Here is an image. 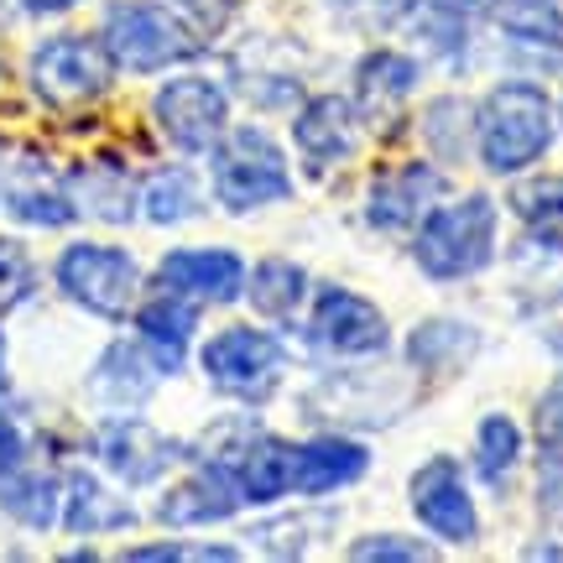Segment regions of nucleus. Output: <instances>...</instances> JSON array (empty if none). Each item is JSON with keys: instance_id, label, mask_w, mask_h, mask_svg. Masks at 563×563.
<instances>
[{"instance_id": "29", "label": "nucleus", "mask_w": 563, "mask_h": 563, "mask_svg": "<svg viewBox=\"0 0 563 563\" xmlns=\"http://www.w3.org/2000/svg\"><path fill=\"white\" fill-rule=\"evenodd\" d=\"M475 329L460 319H428L407 340V355H412V365H460L475 355Z\"/></svg>"}, {"instance_id": "40", "label": "nucleus", "mask_w": 563, "mask_h": 563, "mask_svg": "<svg viewBox=\"0 0 563 563\" xmlns=\"http://www.w3.org/2000/svg\"><path fill=\"white\" fill-rule=\"evenodd\" d=\"M0 386H5V340H0Z\"/></svg>"}, {"instance_id": "32", "label": "nucleus", "mask_w": 563, "mask_h": 563, "mask_svg": "<svg viewBox=\"0 0 563 563\" xmlns=\"http://www.w3.org/2000/svg\"><path fill=\"white\" fill-rule=\"evenodd\" d=\"M323 527H334V517H277V522L251 527L245 538L262 548V553H277V559H298V553H308V543L319 538Z\"/></svg>"}, {"instance_id": "21", "label": "nucleus", "mask_w": 563, "mask_h": 563, "mask_svg": "<svg viewBox=\"0 0 563 563\" xmlns=\"http://www.w3.org/2000/svg\"><path fill=\"white\" fill-rule=\"evenodd\" d=\"M157 386V365L146 361L141 344H110L100 361H95V376H89V391L100 397L110 412H131L152 397Z\"/></svg>"}, {"instance_id": "10", "label": "nucleus", "mask_w": 563, "mask_h": 563, "mask_svg": "<svg viewBox=\"0 0 563 563\" xmlns=\"http://www.w3.org/2000/svg\"><path fill=\"white\" fill-rule=\"evenodd\" d=\"M412 511H418V522L439 538V543H475L481 538V511H475V496H470V485H464L460 464L449 460V454H433L428 464L412 470Z\"/></svg>"}, {"instance_id": "20", "label": "nucleus", "mask_w": 563, "mask_h": 563, "mask_svg": "<svg viewBox=\"0 0 563 563\" xmlns=\"http://www.w3.org/2000/svg\"><path fill=\"white\" fill-rule=\"evenodd\" d=\"M58 522L68 527V532H79V538H89V532H121V527L136 522V506H125L121 496H110V485L95 481L89 470H68V475H63Z\"/></svg>"}, {"instance_id": "22", "label": "nucleus", "mask_w": 563, "mask_h": 563, "mask_svg": "<svg viewBox=\"0 0 563 563\" xmlns=\"http://www.w3.org/2000/svg\"><path fill=\"white\" fill-rule=\"evenodd\" d=\"M0 511L11 522L32 527V532H47L63 511V485L53 475H42V470H21L16 464V470L0 475Z\"/></svg>"}, {"instance_id": "19", "label": "nucleus", "mask_w": 563, "mask_h": 563, "mask_svg": "<svg viewBox=\"0 0 563 563\" xmlns=\"http://www.w3.org/2000/svg\"><path fill=\"white\" fill-rule=\"evenodd\" d=\"M371 470V449L340 433H323L313 443H298V496H334L344 485H355Z\"/></svg>"}, {"instance_id": "36", "label": "nucleus", "mask_w": 563, "mask_h": 563, "mask_svg": "<svg viewBox=\"0 0 563 563\" xmlns=\"http://www.w3.org/2000/svg\"><path fill=\"white\" fill-rule=\"evenodd\" d=\"M32 292V262L16 241H0V313L16 308L21 298Z\"/></svg>"}, {"instance_id": "35", "label": "nucleus", "mask_w": 563, "mask_h": 563, "mask_svg": "<svg viewBox=\"0 0 563 563\" xmlns=\"http://www.w3.org/2000/svg\"><path fill=\"white\" fill-rule=\"evenodd\" d=\"M532 433H538V449L548 460L563 454V376L538 397V412H532Z\"/></svg>"}, {"instance_id": "11", "label": "nucleus", "mask_w": 563, "mask_h": 563, "mask_svg": "<svg viewBox=\"0 0 563 563\" xmlns=\"http://www.w3.org/2000/svg\"><path fill=\"white\" fill-rule=\"evenodd\" d=\"M89 449H95V460H100L110 475H121L125 485H152L183 460L178 443L167 439V433H157L146 418H131V412H110V418L95 428Z\"/></svg>"}, {"instance_id": "25", "label": "nucleus", "mask_w": 563, "mask_h": 563, "mask_svg": "<svg viewBox=\"0 0 563 563\" xmlns=\"http://www.w3.org/2000/svg\"><path fill=\"white\" fill-rule=\"evenodd\" d=\"M511 209H517V220L527 224L532 241L563 256V178L543 173V178L517 183L511 188Z\"/></svg>"}, {"instance_id": "3", "label": "nucleus", "mask_w": 563, "mask_h": 563, "mask_svg": "<svg viewBox=\"0 0 563 563\" xmlns=\"http://www.w3.org/2000/svg\"><path fill=\"white\" fill-rule=\"evenodd\" d=\"M100 42L110 63L125 74H162L173 63L194 58V47H199V37L157 0H110Z\"/></svg>"}, {"instance_id": "38", "label": "nucleus", "mask_w": 563, "mask_h": 563, "mask_svg": "<svg viewBox=\"0 0 563 563\" xmlns=\"http://www.w3.org/2000/svg\"><path fill=\"white\" fill-rule=\"evenodd\" d=\"M21 454H26V439H21L16 418H11V412H0V475H5V470H16Z\"/></svg>"}, {"instance_id": "26", "label": "nucleus", "mask_w": 563, "mask_h": 563, "mask_svg": "<svg viewBox=\"0 0 563 563\" xmlns=\"http://www.w3.org/2000/svg\"><path fill=\"white\" fill-rule=\"evenodd\" d=\"M199 178H194V167H183V162H173V167H157L152 178L141 183V214L152 224H183L199 214Z\"/></svg>"}, {"instance_id": "30", "label": "nucleus", "mask_w": 563, "mask_h": 563, "mask_svg": "<svg viewBox=\"0 0 563 563\" xmlns=\"http://www.w3.org/2000/svg\"><path fill=\"white\" fill-rule=\"evenodd\" d=\"M517 460H522V428L506 418V412L481 418V428H475V464H481L485 481L501 485L517 470Z\"/></svg>"}, {"instance_id": "6", "label": "nucleus", "mask_w": 563, "mask_h": 563, "mask_svg": "<svg viewBox=\"0 0 563 563\" xmlns=\"http://www.w3.org/2000/svg\"><path fill=\"white\" fill-rule=\"evenodd\" d=\"M203 376L220 386L224 397H241V402H262L272 397L282 382V365H287V350H282L277 334L266 329H251V323H230L220 334H209L199 350Z\"/></svg>"}, {"instance_id": "18", "label": "nucleus", "mask_w": 563, "mask_h": 563, "mask_svg": "<svg viewBox=\"0 0 563 563\" xmlns=\"http://www.w3.org/2000/svg\"><path fill=\"white\" fill-rule=\"evenodd\" d=\"M241 506V490L230 475L199 464V475L178 481L167 496L157 501V522L162 527H209V522H230Z\"/></svg>"}, {"instance_id": "16", "label": "nucleus", "mask_w": 563, "mask_h": 563, "mask_svg": "<svg viewBox=\"0 0 563 563\" xmlns=\"http://www.w3.org/2000/svg\"><path fill=\"white\" fill-rule=\"evenodd\" d=\"M230 481L241 490V501L251 506H272L282 496H292L298 490V443L277 439V433H256L245 443V454L235 460Z\"/></svg>"}, {"instance_id": "41", "label": "nucleus", "mask_w": 563, "mask_h": 563, "mask_svg": "<svg viewBox=\"0 0 563 563\" xmlns=\"http://www.w3.org/2000/svg\"><path fill=\"white\" fill-rule=\"evenodd\" d=\"M454 5H475V0H454Z\"/></svg>"}, {"instance_id": "7", "label": "nucleus", "mask_w": 563, "mask_h": 563, "mask_svg": "<svg viewBox=\"0 0 563 563\" xmlns=\"http://www.w3.org/2000/svg\"><path fill=\"white\" fill-rule=\"evenodd\" d=\"M110 79H115V63H110L100 37L58 32V37L37 42V53H32V89L53 110H74V104L100 100Z\"/></svg>"}, {"instance_id": "37", "label": "nucleus", "mask_w": 563, "mask_h": 563, "mask_svg": "<svg viewBox=\"0 0 563 563\" xmlns=\"http://www.w3.org/2000/svg\"><path fill=\"white\" fill-rule=\"evenodd\" d=\"M344 21H361V26H391V21H402L407 0H329Z\"/></svg>"}, {"instance_id": "17", "label": "nucleus", "mask_w": 563, "mask_h": 563, "mask_svg": "<svg viewBox=\"0 0 563 563\" xmlns=\"http://www.w3.org/2000/svg\"><path fill=\"white\" fill-rule=\"evenodd\" d=\"M418 89V63L391 53V47H376L355 63V110L361 121H397V110L407 104V95Z\"/></svg>"}, {"instance_id": "4", "label": "nucleus", "mask_w": 563, "mask_h": 563, "mask_svg": "<svg viewBox=\"0 0 563 563\" xmlns=\"http://www.w3.org/2000/svg\"><path fill=\"white\" fill-rule=\"evenodd\" d=\"M53 282H58V292L68 302H79L84 313L121 323V319H131V308H136L141 266L121 245L74 241V245H63L58 266H53Z\"/></svg>"}, {"instance_id": "39", "label": "nucleus", "mask_w": 563, "mask_h": 563, "mask_svg": "<svg viewBox=\"0 0 563 563\" xmlns=\"http://www.w3.org/2000/svg\"><path fill=\"white\" fill-rule=\"evenodd\" d=\"M79 0H21V11H32V16H58V11H74Z\"/></svg>"}, {"instance_id": "24", "label": "nucleus", "mask_w": 563, "mask_h": 563, "mask_svg": "<svg viewBox=\"0 0 563 563\" xmlns=\"http://www.w3.org/2000/svg\"><path fill=\"white\" fill-rule=\"evenodd\" d=\"M245 298H251L256 313L287 323L302 308V298H308V272H302L298 262H287V256H266V262L245 277Z\"/></svg>"}, {"instance_id": "14", "label": "nucleus", "mask_w": 563, "mask_h": 563, "mask_svg": "<svg viewBox=\"0 0 563 563\" xmlns=\"http://www.w3.org/2000/svg\"><path fill=\"white\" fill-rule=\"evenodd\" d=\"M292 141H298V152L308 157V173L319 178V173L355 157V146H361V110L344 100V95H319V100H308L298 110Z\"/></svg>"}, {"instance_id": "33", "label": "nucleus", "mask_w": 563, "mask_h": 563, "mask_svg": "<svg viewBox=\"0 0 563 563\" xmlns=\"http://www.w3.org/2000/svg\"><path fill=\"white\" fill-rule=\"evenodd\" d=\"M167 11H173L194 37H220L230 11H235V0H167Z\"/></svg>"}, {"instance_id": "23", "label": "nucleus", "mask_w": 563, "mask_h": 563, "mask_svg": "<svg viewBox=\"0 0 563 563\" xmlns=\"http://www.w3.org/2000/svg\"><path fill=\"white\" fill-rule=\"evenodd\" d=\"M68 199L79 203L84 214H95V220H110V224H125L136 214V183L125 178L121 167H110V162H95V167H79L74 183H68Z\"/></svg>"}, {"instance_id": "2", "label": "nucleus", "mask_w": 563, "mask_h": 563, "mask_svg": "<svg viewBox=\"0 0 563 563\" xmlns=\"http://www.w3.org/2000/svg\"><path fill=\"white\" fill-rule=\"evenodd\" d=\"M496 256V199L485 194H464L454 203H433L418 220L412 235V262L422 277L433 282H460L485 272Z\"/></svg>"}, {"instance_id": "13", "label": "nucleus", "mask_w": 563, "mask_h": 563, "mask_svg": "<svg viewBox=\"0 0 563 563\" xmlns=\"http://www.w3.org/2000/svg\"><path fill=\"white\" fill-rule=\"evenodd\" d=\"M443 194H449V178H443L433 162H402V167H391V173H382V178L371 183L365 220L376 224V230H412Z\"/></svg>"}, {"instance_id": "5", "label": "nucleus", "mask_w": 563, "mask_h": 563, "mask_svg": "<svg viewBox=\"0 0 563 563\" xmlns=\"http://www.w3.org/2000/svg\"><path fill=\"white\" fill-rule=\"evenodd\" d=\"M214 199L230 214H251L262 203L292 199V173L282 146L266 136L262 125H241L235 136L214 141Z\"/></svg>"}, {"instance_id": "1", "label": "nucleus", "mask_w": 563, "mask_h": 563, "mask_svg": "<svg viewBox=\"0 0 563 563\" xmlns=\"http://www.w3.org/2000/svg\"><path fill=\"white\" fill-rule=\"evenodd\" d=\"M553 146V100L538 84L506 79L475 104V152L485 173H522Z\"/></svg>"}, {"instance_id": "8", "label": "nucleus", "mask_w": 563, "mask_h": 563, "mask_svg": "<svg viewBox=\"0 0 563 563\" xmlns=\"http://www.w3.org/2000/svg\"><path fill=\"white\" fill-rule=\"evenodd\" d=\"M152 115H157V131L178 152L199 157V152H214V141L230 125V95L214 79H203V74L167 79L157 89V100H152Z\"/></svg>"}, {"instance_id": "9", "label": "nucleus", "mask_w": 563, "mask_h": 563, "mask_svg": "<svg viewBox=\"0 0 563 563\" xmlns=\"http://www.w3.org/2000/svg\"><path fill=\"white\" fill-rule=\"evenodd\" d=\"M308 340L329 350V355H350V361H361V355H382L386 344H391V329H386L382 308L361 292H350L340 282H323L319 292H313V313H308Z\"/></svg>"}, {"instance_id": "12", "label": "nucleus", "mask_w": 563, "mask_h": 563, "mask_svg": "<svg viewBox=\"0 0 563 563\" xmlns=\"http://www.w3.org/2000/svg\"><path fill=\"white\" fill-rule=\"evenodd\" d=\"M157 287L188 302H235L245 292V262L220 245H183L157 262Z\"/></svg>"}, {"instance_id": "34", "label": "nucleus", "mask_w": 563, "mask_h": 563, "mask_svg": "<svg viewBox=\"0 0 563 563\" xmlns=\"http://www.w3.org/2000/svg\"><path fill=\"white\" fill-rule=\"evenodd\" d=\"M350 559H386V563H418L433 559V548L412 543V538H397V532H371V538H355L350 543Z\"/></svg>"}, {"instance_id": "31", "label": "nucleus", "mask_w": 563, "mask_h": 563, "mask_svg": "<svg viewBox=\"0 0 563 563\" xmlns=\"http://www.w3.org/2000/svg\"><path fill=\"white\" fill-rule=\"evenodd\" d=\"M5 209L21 224H42V230H58V224H68L79 214V203L68 199V188H53V183H16V188H5Z\"/></svg>"}, {"instance_id": "27", "label": "nucleus", "mask_w": 563, "mask_h": 563, "mask_svg": "<svg viewBox=\"0 0 563 563\" xmlns=\"http://www.w3.org/2000/svg\"><path fill=\"white\" fill-rule=\"evenodd\" d=\"M490 21L501 26L511 42L527 47H563V11L559 0H490Z\"/></svg>"}, {"instance_id": "28", "label": "nucleus", "mask_w": 563, "mask_h": 563, "mask_svg": "<svg viewBox=\"0 0 563 563\" xmlns=\"http://www.w3.org/2000/svg\"><path fill=\"white\" fill-rule=\"evenodd\" d=\"M402 21L418 32V42L439 58H460L464 53V21L454 0H407Z\"/></svg>"}, {"instance_id": "15", "label": "nucleus", "mask_w": 563, "mask_h": 563, "mask_svg": "<svg viewBox=\"0 0 563 563\" xmlns=\"http://www.w3.org/2000/svg\"><path fill=\"white\" fill-rule=\"evenodd\" d=\"M199 329V302L178 298V292H157L152 302L136 308V340L146 361L157 365V376H178L188 361V344Z\"/></svg>"}]
</instances>
